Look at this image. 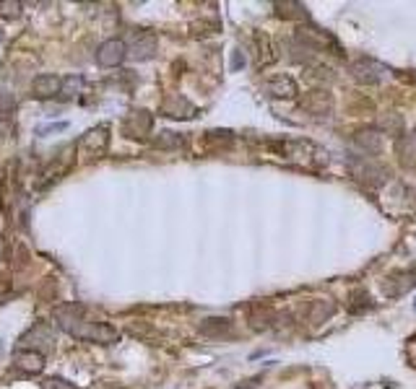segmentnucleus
Returning a JSON list of instances; mask_svg holds the SVG:
<instances>
[{"label": "nucleus", "instance_id": "6ab92c4d", "mask_svg": "<svg viewBox=\"0 0 416 389\" xmlns=\"http://www.w3.org/2000/svg\"><path fill=\"white\" fill-rule=\"evenodd\" d=\"M380 130H382V133H398V135H401V130H403V119H401V117H388V119H382V125H380Z\"/></svg>", "mask_w": 416, "mask_h": 389}, {"label": "nucleus", "instance_id": "f3484780", "mask_svg": "<svg viewBox=\"0 0 416 389\" xmlns=\"http://www.w3.org/2000/svg\"><path fill=\"white\" fill-rule=\"evenodd\" d=\"M154 145L162 148V151H177V148H182V145H185V138L180 135V133H169V130H164V133L154 140Z\"/></svg>", "mask_w": 416, "mask_h": 389}, {"label": "nucleus", "instance_id": "2eb2a0df", "mask_svg": "<svg viewBox=\"0 0 416 389\" xmlns=\"http://www.w3.org/2000/svg\"><path fill=\"white\" fill-rule=\"evenodd\" d=\"M60 89H63V78H60V75H50V73H42V75H37V78H34V83H31V91L37 94L39 99L57 96V94H60Z\"/></svg>", "mask_w": 416, "mask_h": 389}, {"label": "nucleus", "instance_id": "20e7f679", "mask_svg": "<svg viewBox=\"0 0 416 389\" xmlns=\"http://www.w3.org/2000/svg\"><path fill=\"white\" fill-rule=\"evenodd\" d=\"M352 73L359 83H380L388 78V68L378 60H372V57H359L352 65Z\"/></svg>", "mask_w": 416, "mask_h": 389}, {"label": "nucleus", "instance_id": "0eeeda50", "mask_svg": "<svg viewBox=\"0 0 416 389\" xmlns=\"http://www.w3.org/2000/svg\"><path fill=\"white\" fill-rule=\"evenodd\" d=\"M416 286V270H401V272H393V275H388L385 278V283H382V288H385V293H388L390 299H398V296H403V293H408V291Z\"/></svg>", "mask_w": 416, "mask_h": 389}, {"label": "nucleus", "instance_id": "f257e3e1", "mask_svg": "<svg viewBox=\"0 0 416 389\" xmlns=\"http://www.w3.org/2000/svg\"><path fill=\"white\" fill-rule=\"evenodd\" d=\"M57 325L63 327L68 335L78 337V340H89V343H96V345H112V343H117V337H120V332L112 325L76 317L71 309L57 311Z\"/></svg>", "mask_w": 416, "mask_h": 389}, {"label": "nucleus", "instance_id": "ddd939ff", "mask_svg": "<svg viewBox=\"0 0 416 389\" xmlns=\"http://www.w3.org/2000/svg\"><path fill=\"white\" fill-rule=\"evenodd\" d=\"M201 332H203L206 337H213V340L231 337L234 335V322L227 317H208L201 322Z\"/></svg>", "mask_w": 416, "mask_h": 389}, {"label": "nucleus", "instance_id": "1a4fd4ad", "mask_svg": "<svg viewBox=\"0 0 416 389\" xmlns=\"http://www.w3.org/2000/svg\"><path fill=\"white\" fill-rule=\"evenodd\" d=\"M263 89L268 96L273 99H294L299 89H296V81H292L289 75H271L268 81L263 83Z\"/></svg>", "mask_w": 416, "mask_h": 389}, {"label": "nucleus", "instance_id": "4468645a", "mask_svg": "<svg viewBox=\"0 0 416 389\" xmlns=\"http://www.w3.org/2000/svg\"><path fill=\"white\" fill-rule=\"evenodd\" d=\"M162 112L166 117H175V119H187L198 115V107H193L185 96H169V99L162 104Z\"/></svg>", "mask_w": 416, "mask_h": 389}, {"label": "nucleus", "instance_id": "39448f33", "mask_svg": "<svg viewBox=\"0 0 416 389\" xmlns=\"http://www.w3.org/2000/svg\"><path fill=\"white\" fill-rule=\"evenodd\" d=\"M296 107L302 109V112H307V115H320V117H325V115H331L333 99L328 91L315 89V91H307L305 96L296 101Z\"/></svg>", "mask_w": 416, "mask_h": 389}, {"label": "nucleus", "instance_id": "9d476101", "mask_svg": "<svg viewBox=\"0 0 416 389\" xmlns=\"http://www.w3.org/2000/svg\"><path fill=\"white\" fill-rule=\"evenodd\" d=\"M151 125H154V119L143 109H136V112H130L128 117L122 119V130H125L128 138H143L151 130Z\"/></svg>", "mask_w": 416, "mask_h": 389}, {"label": "nucleus", "instance_id": "6e6552de", "mask_svg": "<svg viewBox=\"0 0 416 389\" xmlns=\"http://www.w3.org/2000/svg\"><path fill=\"white\" fill-rule=\"evenodd\" d=\"M50 343H52L50 327H47L45 322H37V325L31 327L29 332H24V337H21V351H37V353H42V345L50 348Z\"/></svg>", "mask_w": 416, "mask_h": 389}, {"label": "nucleus", "instance_id": "9b49d317", "mask_svg": "<svg viewBox=\"0 0 416 389\" xmlns=\"http://www.w3.org/2000/svg\"><path fill=\"white\" fill-rule=\"evenodd\" d=\"M107 143H110V130H107L104 125L92 127V130L81 138L83 151H89L94 159H96V156H102L104 151H107Z\"/></svg>", "mask_w": 416, "mask_h": 389}, {"label": "nucleus", "instance_id": "7ed1b4c3", "mask_svg": "<svg viewBox=\"0 0 416 389\" xmlns=\"http://www.w3.org/2000/svg\"><path fill=\"white\" fill-rule=\"evenodd\" d=\"M125 47H128L130 60H148V57H154V54H157V36L151 34V31L136 29V31H130L128 34Z\"/></svg>", "mask_w": 416, "mask_h": 389}, {"label": "nucleus", "instance_id": "dca6fc26", "mask_svg": "<svg viewBox=\"0 0 416 389\" xmlns=\"http://www.w3.org/2000/svg\"><path fill=\"white\" fill-rule=\"evenodd\" d=\"M16 366H19L24 374H39L45 369V353H37V351H21L16 355Z\"/></svg>", "mask_w": 416, "mask_h": 389}, {"label": "nucleus", "instance_id": "4be33fe9", "mask_svg": "<svg viewBox=\"0 0 416 389\" xmlns=\"http://www.w3.org/2000/svg\"><path fill=\"white\" fill-rule=\"evenodd\" d=\"M414 309H416V304H414Z\"/></svg>", "mask_w": 416, "mask_h": 389}, {"label": "nucleus", "instance_id": "aec40b11", "mask_svg": "<svg viewBox=\"0 0 416 389\" xmlns=\"http://www.w3.org/2000/svg\"><path fill=\"white\" fill-rule=\"evenodd\" d=\"M0 8H3V13H6V16H13V13L21 8V6L16 3V0H10V3H0Z\"/></svg>", "mask_w": 416, "mask_h": 389}, {"label": "nucleus", "instance_id": "f8f14e48", "mask_svg": "<svg viewBox=\"0 0 416 389\" xmlns=\"http://www.w3.org/2000/svg\"><path fill=\"white\" fill-rule=\"evenodd\" d=\"M354 143L364 154H380L382 151V130L380 127H361L354 135Z\"/></svg>", "mask_w": 416, "mask_h": 389}, {"label": "nucleus", "instance_id": "423d86ee", "mask_svg": "<svg viewBox=\"0 0 416 389\" xmlns=\"http://www.w3.org/2000/svg\"><path fill=\"white\" fill-rule=\"evenodd\" d=\"M125 57H128V47H125L122 39H107L96 50V63L102 68H117V65H122Z\"/></svg>", "mask_w": 416, "mask_h": 389}, {"label": "nucleus", "instance_id": "f03ea898", "mask_svg": "<svg viewBox=\"0 0 416 389\" xmlns=\"http://www.w3.org/2000/svg\"><path fill=\"white\" fill-rule=\"evenodd\" d=\"M349 169L361 184H367V187H380V184H385L390 177V172L378 161H367V159H349Z\"/></svg>", "mask_w": 416, "mask_h": 389}, {"label": "nucleus", "instance_id": "a211bd4d", "mask_svg": "<svg viewBox=\"0 0 416 389\" xmlns=\"http://www.w3.org/2000/svg\"><path fill=\"white\" fill-rule=\"evenodd\" d=\"M83 89H86V78H83V75H65L60 94L68 96V99H73V96H78Z\"/></svg>", "mask_w": 416, "mask_h": 389}, {"label": "nucleus", "instance_id": "412c9836", "mask_svg": "<svg viewBox=\"0 0 416 389\" xmlns=\"http://www.w3.org/2000/svg\"><path fill=\"white\" fill-rule=\"evenodd\" d=\"M245 68V57H242V52H234L231 54V71H242Z\"/></svg>", "mask_w": 416, "mask_h": 389}]
</instances>
